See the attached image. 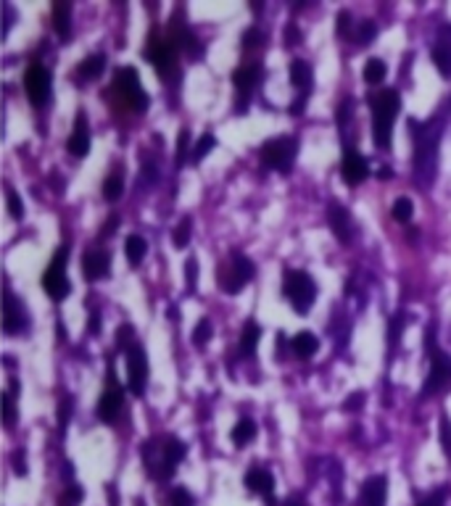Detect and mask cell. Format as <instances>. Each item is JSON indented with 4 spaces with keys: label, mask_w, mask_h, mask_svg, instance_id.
Segmentation results:
<instances>
[{
    "label": "cell",
    "mask_w": 451,
    "mask_h": 506,
    "mask_svg": "<svg viewBox=\"0 0 451 506\" xmlns=\"http://www.w3.org/2000/svg\"><path fill=\"white\" fill-rule=\"evenodd\" d=\"M283 293L290 301L298 314H306L312 309L314 298H317V287H314V280L301 269H288L286 272V282H283Z\"/></svg>",
    "instance_id": "4"
},
{
    "label": "cell",
    "mask_w": 451,
    "mask_h": 506,
    "mask_svg": "<svg viewBox=\"0 0 451 506\" xmlns=\"http://www.w3.org/2000/svg\"><path fill=\"white\" fill-rule=\"evenodd\" d=\"M98 419L103 422H114L121 412V393L119 390H106L101 398H98Z\"/></svg>",
    "instance_id": "22"
},
{
    "label": "cell",
    "mask_w": 451,
    "mask_h": 506,
    "mask_svg": "<svg viewBox=\"0 0 451 506\" xmlns=\"http://www.w3.org/2000/svg\"><path fill=\"white\" fill-rule=\"evenodd\" d=\"M254 277V264L243 253H230V269L222 272L219 282L224 293H240L243 287L249 285V280Z\"/></svg>",
    "instance_id": "7"
},
{
    "label": "cell",
    "mask_w": 451,
    "mask_h": 506,
    "mask_svg": "<svg viewBox=\"0 0 451 506\" xmlns=\"http://www.w3.org/2000/svg\"><path fill=\"white\" fill-rule=\"evenodd\" d=\"M398 92L396 90H380L372 95V138L378 148H391V129L393 119L398 114Z\"/></svg>",
    "instance_id": "3"
},
{
    "label": "cell",
    "mask_w": 451,
    "mask_h": 506,
    "mask_svg": "<svg viewBox=\"0 0 451 506\" xmlns=\"http://www.w3.org/2000/svg\"><path fill=\"white\" fill-rule=\"evenodd\" d=\"M283 506H306V501L301 496H290V498H286V504Z\"/></svg>",
    "instance_id": "53"
},
{
    "label": "cell",
    "mask_w": 451,
    "mask_h": 506,
    "mask_svg": "<svg viewBox=\"0 0 451 506\" xmlns=\"http://www.w3.org/2000/svg\"><path fill=\"white\" fill-rule=\"evenodd\" d=\"M443 501H446V488H438L435 493H430V496L425 498V501H420L417 506H443Z\"/></svg>",
    "instance_id": "45"
},
{
    "label": "cell",
    "mask_w": 451,
    "mask_h": 506,
    "mask_svg": "<svg viewBox=\"0 0 451 506\" xmlns=\"http://www.w3.org/2000/svg\"><path fill=\"white\" fill-rule=\"evenodd\" d=\"M27 324L29 322L24 306L18 304L11 293H6V298H3V330L9 332V335H16V332L27 330Z\"/></svg>",
    "instance_id": "15"
},
{
    "label": "cell",
    "mask_w": 451,
    "mask_h": 506,
    "mask_svg": "<svg viewBox=\"0 0 451 506\" xmlns=\"http://www.w3.org/2000/svg\"><path fill=\"white\" fill-rule=\"evenodd\" d=\"M246 488H249L251 493H259V496L269 498L272 496V490H275V478H272L267 470L254 467V470L246 472Z\"/></svg>",
    "instance_id": "21"
},
{
    "label": "cell",
    "mask_w": 451,
    "mask_h": 506,
    "mask_svg": "<svg viewBox=\"0 0 451 506\" xmlns=\"http://www.w3.org/2000/svg\"><path fill=\"white\" fill-rule=\"evenodd\" d=\"M254 438H256V422H254V419H240V422L232 427V443L240 446V449H243L246 443L254 441Z\"/></svg>",
    "instance_id": "28"
},
{
    "label": "cell",
    "mask_w": 451,
    "mask_h": 506,
    "mask_svg": "<svg viewBox=\"0 0 451 506\" xmlns=\"http://www.w3.org/2000/svg\"><path fill=\"white\" fill-rule=\"evenodd\" d=\"M295 150H298V143H295L293 138L267 140V143L261 145V161H264V166H269V169L288 172L295 158Z\"/></svg>",
    "instance_id": "6"
},
{
    "label": "cell",
    "mask_w": 451,
    "mask_h": 506,
    "mask_svg": "<svg viewBox=\"0 0 451 506\" xmlns=\"http://www.w3.org/2000/svg\"><path fill=\"white\" fill-rule=\"evenodd\" d=\"M412 127V140H415V177L417 185L430 187L435 182L438 172V143L443 135L441 116H433L428 121H409Z\"/></svg>",
    "instance_id": "1"
},
{
    "label": "cell",
    "mask_w": 451,
    "mask_h": 506,
    "mask_svg": "<svg viewBox=\"0 0 451 506\" xmlns=\"http://www.w3.org/2000/svg\"><path fill=\"white\" fill-rule=\"evenodd\" d=\"M341 175H343V180H346V185H362L364 180H367V175H369L367 158L359 156V150H354V148H346Z\"/></svg>",
    "instance_id": "16"
},
{
    "label": "cell",
    "mask_w": 451,
    "mask_h": 506,
    "mask_svg": "<svg viewBox=\"0 0 451 506\" xmlns=\"http://www.w3.org/2000/svg\"><path fill=\"white\" fill-rule=\"evenodd\" d=\"M388 498V478L386 475H375L362 485V506H386Z\"/></svg>",
    "instance_id": "19"
},
{
    "label": "cell",
    "mask_w": 451,
    "mask_h": 506,
    "mask_svg": "<svg viewBox=\"0 0 451 506\" xmlns=\"http://www.w3.org/2000/svg\"><path fill=\"white\" fill-rule=\"evenodd\" d=\"M259 341H261V327L254 319H249L246 327H243V335H240V353L243 356H254L259 348Z\"/></svg>",
    "instance_id": "24"
},
{
    "label": "cell",
    "mask_w": 451,
    "mask_h": 506,
    "mask_svg": "<svg viewBox=\"0 0 451 506\" xmlns=\"http://www.w3.org/2000/svg\"><path fill=\"white\" fill-rule=\"evenodd\" d=\"M72 412H74V398L72 396H61V401H58V412H55V419H58V427H61V430L69 424Z\"/></svg>",
    "instance_id": "35"
},
{
    "label": "cell",
    "mask_w": 451,
    "mask_h": 506,
    "mask_svg": "<svg viewBox=\"0 0 451 506\" xmlns=\"http://www.w3.org/2000/svg\"><path fill=\"white\" fill-rule=\"evenodd\" d=\"M185 285H188L190 293L198 287V258H188L185 261Z\"/></svg>",
    "instance_id": "38"
},
{
    "label": "cell",
    "mask_w": 451,
    "mask_h": 506,
    "mask_svg": "<svg viewBox=\"0 0 451 506\" xmlns=\"http://www.w3.org/2000/svg\"><path fill=\"white\" fill-rule=\"evenodd\" d=\"M378 177H383V180H391V169H388V166H383V169L378 172Z\"/></svg>",
    "instance_id": "54"
},
{
    "label": "cell",
    "mask_w": 451,
    "mask_h": 506,
    "mask_svg": "<svg viewBox=\"0 0 451 506\" xmlns=\"http://www.w3.org/2000/svg\"><path fill=\"white\" fill-rule=\"evenodd\" d=\"M188 138H190V129H180V138H177V166H183L188 161Z\"/></svg>",
    "instance_id": "41"
},
{
    "label": "cell",
    "mask_w": 451,
    "mask_h": 506,
    "mask_svg": "<svg viewBox=\"0 0 451 506\" xmlns=\"http://www.w3.org/2000/svg\"><path fill=\"white\" fill-rule=\"evenodd\" d=\"M66 264H69V246H61V248L55 251L50 267L43 275V287H45V293L53 301H64L66 295L72 293V282L66 277Z\"/></svg>",
    "instance_id": "5"
},
{
    "label": "cell",
    "mask_w": 451,
    "mask_h": 506,
    "mask_svg": "<svg viewBox=\"0 0 451 506\" xmlns=\"http://www.w3.org/2000/svg\"><path fill=\"white\" fill-rule=\"evenodd\" d=\"M143 180H148V182H156L158 180L156 166H143Z\"/></svg>",
    "instance_id": "50"
},
{
    "label": "cell",
    "mask_w": 451,
    "mask_h": 506,
    "mask_svg": "<svg viewBox=\"0 0 451 506\" xmlns=\"http://www.w3.org/2000/svg\"><path fill=\"white\" fill-rule=\"evenodd\" d=\"M121 193H124V182H121V175L119 172H114L111 177H106V182H103V198L109 203L119 201Z\"/></svg>",
    "instance_id": "32"
},
{
    "label": "cell",
    "mask_w": 451,
    "mask_h": 506,
    "mask_svg": "<svg viewBox=\"0 0 451 506\" xmlns=\"http://www.w3.org/2000/svg\"><path fill=\"white\" fill-rule=\"evenodd\" d=\"M116 90L124 95V101H127L129 109L135 111H146L148 109V95L143 92V87H140V79H138V72L135 69H121L119 74H116Z\"/></svg>",
    "instance_id": "11"
},
{
    "label": "cell",
    "mask_w": 451,
    "mask_h": 506,
    "mask_svg": "<svg viewBox=\"0 0 451 506\" xmlns=\"http://www.w3.org/2000/svg\"><path fill=\"white\" fill-rule=\"evenodd\" d=\"M177 50H180V45L172 37L169 40H153L146 48V58L153 61V66H156V72L161 77H169V74L177 72Z\"/></svg>",
    "instance_id": "8"
},
{
    "label": "cell",
    "mask_w": 451,
    "mask_h": 506,
    "mask_svg": "<svg viewBox=\"0 0 451 506\" xmlns=\"http://www.w3.org/2000/svg\"><path fill=\"white\" fill-rule=\"evenodd\" d=\"M53 24H55V32L61 37H69L72 35V3H55L53 6Z\"/></svg>",
    "instance_id": "25"
},
{
    "label": "cell",
    "mask_w": 451,
    "mask_h": 506,
    "mask_svg": "<svg viewBox=\"0 0 451 506\" xmlns=\"http://www.w3.org/2000/svg\"><path fill=\"white\" fill-rule=\"evenodd\" d=\"M16 475H27V464H24L21 453H16Z\"/></svg>",
    "instance_id": "52"
},
{
    "label": "cell",
    "mask_w": 451,
    "mask_h": 506,
    "mask_svg": "<svg viewBox=\"0 0 451 506\" xmlns=\"http://www.w3.org/2000/svg\"><path fill=\"white\" fill-rule=\"evenodd\" d=\"M393 219L396 221H409L412 219V214H415V206H412V201L409 198H396V203H393Z\"/></svg>",
    "instance_id": "37"
},
{
    "label": "cell",
    "mask_w": 451,
    "mask_h": 506,
    "mask_svg": "<svg viewBox=\"0 0 451 506\" xmlns=\"http://www.w3.org/2000/svg\"><path fill=\"white\" fill-rule=\"evenodd\" d=\"M335 29H338V35H349V29H351V13L349 11H343L341 16L335 18Z\"/></svg>",
    "instance_id": "46"
},
{
    "label": "cell",
    "mask_w": 451,
    "mask_h": 506,
    "mask_svg": "<svg viewBox=\"0 0 451 506\" xmlns=\"http://www.w3.org/2000/svg\"><path fill=\"white\" fill-rule=\"evenodd\" d=\"M362 404H364V393H354V396L346 398V412H357V409H362Z\"/></svg>",
    "instance_id": "48"
},
{
    "label": "cell",
    "mask_w": 451,
    "mask_h": 506,
    "mask_svg": "<svg viewBox=\"0 0 451 506\" xmlns=\"http://www.w3.org/2000/svg\"><path fill=\"white\" fill-rule=\"evenodd\" d=\"M127 372H129V390L132 396H143L146 393V380H148V359L143 346H129L127 351Z\"/></svg>",
    "instance_id": "12"
},
{
    "label": "cell",
    "mask_w": 451,
    "mask_h": 506,
    "mask_svg": "<svg viewBox=\"0 0 451 506\" xmlns=\"http://www.w3.org/2000/svg\"><path fill=\"white\" fill-rule=\"evenodd\" d=\"M146 251H148V246L140 235H129L127 243H124V253H127L132 267H140V261H143V256H146Z\"/></svg>",
    "instance_id": "29"
},
{
    "label": "cell",
    "mask_w": 451,
    "mask_h": 506,
    "mask_svg": "<svg viewBox=\"0 0 451 506\" xmlns=\"http://www.w3.org/2000/svg\"><path fill=\"white\" fill-rule=\"evenodd\" d=\"M66 148H69V153L77 158H85L90 153V129H87V116H85L82 111L77 114L74 132H72V138H69V143H66Z\"/></svg>",
    "instance_id": "17"
},
{
    "label": "cell",
    "mask_w": 451,
    "mask_h": 506,
    "mask_svg": "<svg viewBox=\"0 0 451 506\" xmlns=\"http://www.w3.org/2000/svg\"><path fill=\"white\" fill-rule=\"evenodd\" d=\"M441 427H438V438H441V449L451 456V419L449 417H441Z\"/></svg>",
    "instance_id": "40"
},
{
    "label": "cell",
    "mask_w": 451,
    "mask_h": 506,
    "mask_svg": "<svg viewBox=\"0 0 451 506\" xmlns=\"http://www.w3.org/2000/svg\"><path fill=\"white\" fill-rule=\"evenodd\" d=\"M388 77V66L383 58H369L367 66H364V79L369 84H380Z\"/></svg>",
    "instance_id": "30"
},
{
    "label": "cell",
    "mask_w": 451,
    "mask_h": 506,
    "mask_svg": "<svg viewBox=\"0 0 451 506\" xmlns=\"http://www.w3.org/2000/svg\"><path fill=\"white\" fill-rule=\"evenodd\" d=\"M214 145H217V138H214L212 132H203L201 140L195 143L193 153H190V161H193V164H201L203 158H206L214 150Z\"/></svg>",
    "instance_id": "31"
},
{
    "label": "cell",
    "mask_w": 451,
    "mask_h": 506,
    "mask_svg": "<svg viewBox=\"0 0 451 506\" xmlns=\"http://www.w3.org/2000/svg\"><path fill=\"white\" fill-rule=\"evenodd\" d=\"M451 383V356L446 351L430 348V375L425 383L423 393L425 396H433L438 390H443V385Z\"/></svg>",
    "instance_id": "9"
},
{
    "label": "cell",
    "mask_w": 451,
    "mask_h": 506,
    "mask_svg": "<svg viewBox=\"0 0 451 506\" xmlns=\"http://www.w3.org/2000/svg\"><path fill=\"white\" fill-rule=\"evenodd\" d=\"M312 79H314V72L306 61H301V58L290 61V84H293L295 90L304 92V98L309 95V90H312Z\"/></svg>",
    "instance_id": "23"
},
{
    "label": "cell",
    "mask_w": 451,
    "mask_h": 506,
    "mask_svg": "<svg viewBox=\"0 0 451 506\" xmlns=\"http://www.w3.org/2000/svg\"><path fill=\"white\" fill-rule=\"evenodd\" d=\"M375 35H378V27H375V21H359L357 24V43L359 45H367V43H372L375 40Z\"/></svg>",
    "instance_id": "36"
},
{
    "label": "cell",
    "mask_w": 451,
    "mask_h": 506,
    "mask_svg": "<svg viewBox=\"0 0 451 506\" xmlns=\"http://www.w3.org/2000/svg\"><path fill=\"white\" fill-rule=\"evenodd\" d=\"M433 64L441 77L451 79V27L441 29V40L433 48Z\"/></svg>",
    "instance_id": "20"
},
{
    "label": "cell",
    "mask_w": 451,
    "mask_h": 506,
    "mask_svg": "<svg viewBox=\"0 0 451 506\" xmlns=\"http://www.w3.org/2000/svg\"><path fill=\"white\" fill-rule=\"evenodd\" d=\"M50 82L53 77L43 64H32L27 69V77H24V87H27L29 101L35 106H45L50 101Z\"/></svg>",
    "instance_id": "10"
},
{
    "label": "cell",
    "mask_w": 451,
    "mask_h": 506,
    "mask_svg": "<svg viewBox=\"0 0 451 506\" xmlns=\"http://www.w3.org/2000/svg\"><path fill=\"white\" fill-rule=\"evenodd\" d=\"M172 506H193V496L185 488H175L172 490Z\"/></svg>",
    "instance_id": "44"
},
{
    "label": "cell",
    "mask_w": 451,
    "mask_h": 506,
    "mask_svg": "<svg viewBox=\"0 0 451 506\" xmlns=\"http://www.w3.org/2000/svg\"><path fill=\"white\" fill-rule=\"evenodd\" d=\"M6 203H9V214L11 219H24V203H21V198H18V193H13L9 187V193H6Z\"/></svg>",
    "instance_id": "39"
},
{
    "label": "cell",
    "mask_w": 451,
    "mask_h": 506,
    "mask_svg": "<svg viewBox=\"0 0 451 506\" xmlns=\"http://www.w3.org/2000/svg\"><path fill=\"white\" fill-rule=\"evenodd\" d=\"M259 43H261V32H259V29H249V32L243 35V48H246V50L256 48Z\"/></svg>",
    "instance_id": "47"
},
{
    "label": "cell",
    "mask_w": 451,
    "mask_h": 506,
    "mask_svg": "<svg viewBox=\"0 0 451 506\" xmlns=\"http://www.w3.org/2000/svg\"><path fill=\"white\" fill-rule=\"evenodd\" d=\"M80 501H82V490L77 488V485L66 488V493L61 496V506H77Z\"/></svg>",
    "instance_id": "43"
},
{
    "label": "cell",
    "mask_w": 451,
    "mask_h": 506,
    "mask_svg": "<svg viewBox=\"0 0 451 506\" xmlns=\"http://www.w3.org/2000/svg\"><path fill=\"white\" fill-rule=\"evenodd\" d=\"M109 269H111V253L109 251H101V248H95V251H90V253H85V258H82V272H85V277L87 280H103V277L109 275Z\"/></svg>",
    "instance_id": "18"
},
{
    "label": "cell",
    "mask_w": 451,
    "mask_h": 506,
    "mask_svg": "<svg viewBox=\"0 0 451 506\" xmlns=\"http://www.w3.org/2000/svg\"><path fill=\"white\" fill-rule=\"evenodd\" d=\"M116 224H119V219H116V216H111V219L101 227V235H98V238H101V240L111 238V235H114V230H116Z\"/></svg>",
    "instance_id": "49"
},
{
    "label": "cell",
    "mask_w": 451,
    "mask_h": 506,
    "mask_svg": "<svg viewBox=\"0 0 451 506\" xmlns=\"http://www.w3.org/2000/svg\"><path fill=\"white\" fill-rule=\"evenodd\" d=\"M103 72H106V55L101 53L85 58L82 64H80V69H77V74H80L82 79H98Z\"/></svg>",
    "instance_id": "27"
},
{
    "label": "cell",
    "mask_w": 451,
    "mask_h": 506,
    "mask_svg": "<svg viewBox=\"0 0 451 506\" xmlns=\"http://www.w3.org/2000/svg\"><path fill=\"white\" fill-rule=\"evenodd\" d=\"M101 330V314L92 312V319H90V332H98Z\"/></svg>",
    "instance_id": "51"
},
{
    "label": "cell",
    "mask_w": 451,
    "mask_h": 506,
    "mask_svg": "<svg viewBox=\"0 0 451 506\" xmlns=\"http://www.w3.org/2000/svg\"><path fill=\"white\" fill-rule=\"evenodd\" d=\"M290 348H293L295 356H301V359H309V356H314V353H317V348H320V341H317V335H312V332H298L293 341H290Z\"/></svg>",
    "instance_id": "26"
},
{
    "label": "cell",
    "mask_w": 451,
    "mask_h": 506,
    "mask_svg": "<svg viewBox=\"0 0 451 506\" xmlns=\"http://www.w3.org/2000/svg\"><path fill=\"white\" fill-rule=\"evenodd\" d=\"M190 238H193V219L185 216V219L175 227V246L177 248H188Z\"/></svg>",
    "instance_id": "33"
},
{
    "label": "cell",
    "mask_w": 451,
    "mask_h": 506,
    "mask_svg": "<svg viewBox=\"0 0 451 506\" xmlns=\"http://www.w3.org/2000/svg\"><path fill=\"white\" fill-rule=\"evenodd\" d=\"M209 341H212V319H206V317H203L201 322L195 324L193 343H195V348H206V343Z\"/></svg>",
    "instance_id": "34"
},
{
    "label": "cell",
    "mask_w": 451,
    "mask_h": 506,
    "mask_svg": "<svg viewBox=\"0 0 451 506\" xmlns=\"http://www.w3.org/2000/svg\"><path fill=\"white\" fill-rule=\"evenodd\" d=\"M13 393L16 390H11V393H3V414H6V424H13V417H16V412H13Z\"/></svg>",
    "instance_id": "42"
},
{
    "label": "cell",
    "mask_w": 451,
    "mask_h": 506,
    "mask_svg": "<svg viewBox=\"0 0 451 506\" xmlns=\"http://www.w3.org/2000/svg\"><path fill=\"white\" fill-rule=\"evenodd\" d=\"M232 82H235V87H238V95H240V114H243V106H246V101H249V95L259 87V82H261V66L259 64H246L240 66L238 72L232 74Z\"/></svg>",
    "instance_id": "13"
},
{
    "label": "cell",
    "mask_w": 451,
    "mask_h": 506,
    "mask_svg": "<svg viewBox=\"0 0 451 506\" xmlns=\"http://www.w3.org/2000/svg\"><path fill=\"white\" fill-rule=\"evenodd\" d=\"M327 219H330V230L332 235L341 240L343 246H349L354 240V219L346 206L341 203H330V211H327Z\"/></svg>",
    "instance_id": "14"
},
{
    "label": "cell",
    "mask_w": 451,
    "mask_h": 506,
    "mask_svg": "<svg viewBox=\"0 0 451 506\" xmlns=\"http://www.w3.org/2000/svg\"><path fill=\"white\" fill-rule=\"evenodd\" d=\"M143 459H146V470L156 480H166L175 475V467L185 459V443L177 438H164L161 446L151 441L143 446Z\"/></svg>",
    "instance_id": "2"
}]
</instances>
